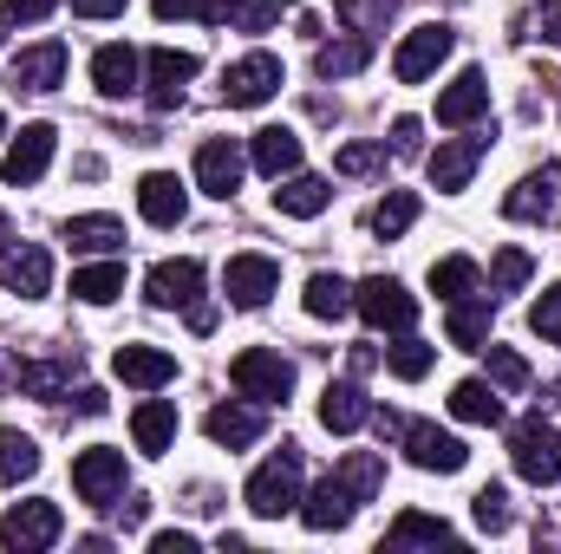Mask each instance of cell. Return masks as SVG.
<instances>
[{"instance_id": "6da1fadb", "label": "cell", "mask_w": 561, "mask_h": 554, "mask_svg": "<svg viewBox=\"0 0 561 554\" xmlns=\"http://www.w3.org/2000/svg\"><path fill=\"white\" fill-rule=\"evenodd\" d=\"M249 509L262 516V522H275V516H287V509H300V443H280L275 457L249 476Z\"/></svg>"}, {"instance_id": "7a4b0ae2", "label": "cell", "mask_w": 561, "mask_h": 554, "mask_svg": "<svg viewBox=\"0 0 561 554\" xmlns=\"http://www.w3.org/2000/svg\"><path fill=\"white\" fill-rule=\"evenodd\" d=\"M510 457H516V476H523V483H536V489L561 483V430L556 424L523 417V424L510 430Z\"/></svg>"}, {"instance_id": "3957f363", "label": "cell", "mask_w": 561, "mask_h": 554, "mask_svg": "<svg viewBox=\"0 0 561 554\" xmlns=\"http://www.w3.org/2000/svg\"><path fill=\"white\" fill-rule=\"evenodd\" d=\"M229 385H236L242 399H255V405H287V392H294V366H287L280 353H268V346H249V353H236Z\"/></svg>"}, {"instance_id": "277c9868", "label": "cell", "mask_w": 561, "mask_h": 554, "mask_svg": "<svg viewBox=\"0 0 561 554\" xmlns=\"http://www.w3.org/2000/svg\"><path fill=\"white\" fill-rule=\"evenodd\" d=\"M353 307H359V320H366L373 333H412V326H419V300H412L392 275L359 280V287H353Z\"/></svg>"}, {"instance_id": "5b68a950", "label": "cell", "mask_w": 561, "mask_h": 554, "mask_svg": "<svg viewBox=\"0 0 561 554\" xmlns=\"http://www.w3.org/2000/svg\"><path fill=\"white\" fill-rule=\"evenodd\" d=\"M450 46H457V33H450L444 20H424L419 33H405V46L392 53V79H399V85H424V79L450 59Z\"/></svg>"}, {"instance_id": "8992f818", "label": "cell", "mask_w": 561, "mask_h": 554, "mask_svg": "<svg viewBox=\"0 0 561 554\" xmlns=\"http://www.w3.org/2000/svg\"><path fill=\"white\" fill-rule=\"evenodd\" d=\"M280 92V59L275 53H249V59H236L229 72H222V105H236V112H255V105H268Z\"/></svg>"}, {"instance_id": "52a82bcc", "label": "cell", "mask_w": 561, "mask_h": 554, "mask_svg": "<svg viewBox=\"0 0 561 554\" xmlns=\"http://www.w3.org/2000/svg\"><path fill=\"white\" fill-rule=\"evenodd\" d=\"M59 529H66L59 503H13V509H7V522H0V549H13V554L53 549V542H59Z\"/></svg>"}, {"instance_id": "ba28073f", "label": "cell", "mask_w": 561, "mask_h": 554, "mask_svg": "<svg viewBox=\"0 0 561 554\" xmlns=\"http://www.w3.org/2000/svg\"><path fill=\"white\" fill-rule=\"evenodd\" d=\"M503 216H510V222H561V163L529 170V176L503 196Z\"/></svg>"}, {"instance_id": "9c48e42d", "label": "cell", "mask_w": 561, "mask_h": 554, "mask_svg": "<svg viewBox=\"0 0 561 554\" xmlns=\"http://www.w3.org/2000/svg\"><path fill=\"white\" fill-rule=\"evenodd\" d=\"M72 489H79L92 509H105V503L125 489V450H112V443L79 450V457H72Z\"/></svg>"}, {"instance_id": "30bf717a", "label": "cell", "mask_w": 561, "mask_h": 554, "mask_svg": "<svg viewBox=\"0 0 561 554\" xmlns=\"http://www.w3.org/2000/svg\"><path fill=\"white\" fill-rule=\"evenodd\" d=\"M53 150H59V131H53V125H20V138L7 143V157H0V176H7L13 189H26V183L46 176Z\"/></svg>"}, {"instance_id": "8fae6325", "label": "cell", "mask_w": 561, "mask_h": 554, "mask_svg": "<svg viewBox=\"0 0 561 554\" xmlns=\"http://www.w3.org/2000/svg\"><path fill=\"white\" fill-rule=\"evenodd\" d=\"M399 437H405V457H412L419 470H431V476H457V470L470 463L463 437H450V430H437V424H405Z\"/></svg>"}, {"instance_id": "7c38bea8", "label": "cell", "mask_w": 561, "mask_h": 554, "mask_svg": "<svg viewBox=\"0 0 561 554\" xmlns=\"http://www.w3.org/2000/svg\"><path fill=\"white\" fill-rule=\"evenodd\" d=\"M280 287V262L275 255H236L229 268H222V293L236 300V307H268V293Z\"/></svg>"}, {"instance_id": "4fadbf2b", "label": "cell", "mask_w": 561, "mask_h": 554, "mask_svg": "<svg viewBox=\"0 0 561 554\" xmlns=\"http://www.w3.org/2000/svg\"><path fill=\"white\" fill-rule=\"evenodd\" d=\"M483 150H490V138H450V143H437V150L424 157V170H431V183H437L444 196H457V189H470Z\"/></svg>"}, {"instance_id": "5bb4252c", "label": "cell", "mask_w": 561, "mask_h": 554, "mask_svg": "<svg viewBox=\"0 0 561 554\" xmlns=\"http://www.w3.org/2000/svg\"><path fill=\"white\" fill-rule=\"evenodd\" d=\"M144 293H150V307H203V262H157L150 275H144Z\"/></svg>"}, {"instance_id": "9a60e30c", "label": "cell", "mask_w": 561, "mask_h": 554, "mask_svg": "<svg viewBox=\"0 0 561 554\" xmlns=\"http://www.w3.org/2000/svg\"><path fill=\"white\" fill-rule=\"evenodd\" d=\"M242 163H249V157H242L236 138H209L203 150H196V183H203L216 203H229V196L242 189Z\"/></svg>"}, {"instance_id": "2e32d148", "label": "cell", "mask_w": 561, "mask_h": 554, "mask_svg": "<svg viewBox=\"0 0 561 554\" xmlns=\"http://www.w3.org/2000/svg\"><path fill=\"white\" fill-rule=\"evenodd\" d=\"M66 39H39V46H26L13 66H7V79H13V92H53L59 79H66Z\"/></svg>"}, {"instance_id": "e0dca14e", "label": "cell", "mask_w": 561, "mask_h": 554, "mask_svg": "<svg viewBox=\"0 0 561 554\" xmlns=\"http://www.w3.org/2000/svg\"><path fill=\"white\" fill-rule=\"evenodd\" d=\"M144 72H150V105H157V112H176V105H183V85L196 79V53L157 46V53L144 59Z\"/></svg>"}, {"instance_id": "ac0fdd59", "label": "cell", "mask_w": 561, "mask_h": 554, "mask_svg": "<svg viewBox=\"0 0 561 554\" xmlns=\"http://www.w3.org/2000/svg\"><path fill=\"white\" fill-rule=\"evenodd\" d=\"M483 112H490V79H483L477 66H463V72L437 92V125H457V131H463V125H477Z\"/></svg>"}, {"instance_id": "d6986e66", "label": "cell", "mask_w": 561, "mask_h": 554, "mask_svg": "<svg viewBox=\"0 0 561 554\" xmlns=\"http://www.w3.org/2000/svg\"><path fill=\"white\" fill-rule=\"evenodd\" d=\"M353 516H359V496H353L340 476H327V483H320V489L300 503V522H307L313 535H333V529H346Z\"/></svg>"}, {"instance_id": "ffe728a7", "label": "cell", "mask_w": 561, "mask_h": 554, "mask_svg": "<svg viewBox=\"0 0 561 554\" xmlns=\"http://www.w3.org/2000/svg\"><path fill=\"white\" fill-rule=\"evenodd\" d=\"M138 209H144V222L176 229V222L190 216V196H183V183H176L170 170H150V176L138 183Z\"/></svg>"}, {"instance_id": "44dd1931", "label": "cell", "mask_w": 561, "mask_h": 554, "mask_svg": "<svg viewBox=\"0 0 561 554\" xmlns=\"http://www.w3.org/2000/svg\"><path fill=\"white\" fill-rule=\"evenodd\" d=\"M249 163H255V170H262V176H294V170H300V138H294V131H287V125H262V131H255V138H249Z\"/></svg>"}, {"instance_id": "7402d4cb", "label": "cell", "mask_w": 561, "mask_h": 554, "mask_svg": "<svg viewBox=\"0 0 561 554\" xmlns=\"http://www.w3.org/2000/svg\"><path fill=\"white\" fill-rule=\"evenodd\" d=\"M112 366H118V379H125V385H144V392H157V385H170V379H176V359H170L163 346H118V353H112Z\"/></svg>"}, {"instance_id": "603a6c76", "label": "cell", "mask_w": 561, "mask_h": 554, "mask_svg": "<svg viewBox=\"0 0 561 554\" xmlns=\"http://www.w3.org/2000/svg\"><path fill=\"white\" fill-rule=\"evenodd\" d=\"M490 313H496V300H490V293H463V300H450V320H444L450 346L483 353V339H490Z\"/></svg>"}, {"instance_id": "cb8c5ba5", "label": "cell", "mask_w": 561, "mask_h": 554, "mask_svg": "<svg viewBox=\"0 0 561 554\" xmlns=\"http://www.w3.org/2000/svg\"><path fill=\"white\" fill-rule=\"evenodd\" d=\"M138 53H131V46H99V53H92V85H99V92H105V99H131V92H138Z\"/></svg>"}, {"instance_id": "d4e9b609", "label": "cell", "mask_w": 561, "mask_h": 554, "mask_svg": "<svg viewBox=\"0 0 561 554\" xmlns=\"http://www.w3.org/2000/svg\"><path fill=\"white\" fill-rule=\"evenodd\" d=\"M0 287L20 293V300H39V293L53 287V255H46V249H20V255H7V262H0Z\"/></svg>"}, {"instance_id": "484cf974", "label": "cell", "mask_w": 561, "mask_h": 554, "mask_svg": "<svg viewBox=\"0 0 561 554\" xmlns=\"http://www.w3.org/2000/svg\"><path fill=\"white\" fill-rule=\"evenodd\" d=\"M320 424H327L333 437H353L359 424H373L366 392H359V385H346V379H340V385H327V392H320Z\"/></svg>"}, {"instance_id": "4316f807", "label": "cell", "mask_w": 561, "mask_h": 554, "mask_svg": "<svg viewBox=\"0 0 561 554\" xmlns=\"http://www.w3.org/2000/svg\"><path fill=\"white\" fill-rule=\"evenodd\" d=\"M131 437H138L144 457H163L170 437H176V405L170 399H144L138 412H131Z\"/></svg>"}, {"instance_id": "83f0119b", "label": "cell", "mask_w": 561, "mask_h": 554, "mask_svg": "<svg viewBox=\"0 0 561 554\" xmlns=\"http://www.w3.org/2000/svg\"><path fill=\"white\" fill-rule=\"evenodd\" d=\"M327 203H333V183H327V176H300V170H294V176H280V189H275V209L280 216H300V222L320 216Z\"/></svg>"}, {"instance_id": "f1b7e54d", "label": "cell", "mask_w": 561, "mask_h": 554, "mask_svg": "<svg viewBox=\"0 0 561 554\" xmlns=\"http://www.w3.org/2000/svg\"><path fill=\"white\" fill-rule=\"evenodd\" d=\"M66 242H72L79 255H112V249L125 242V222H118V216H72V222H66Z\"/></svg>"}, {"instance_id": "f546056e", "label": "cell", "mask_w": 561, "mask_h": 554, "mask_svg": "<svg viewBox=\"0 0 561 554\" xmlns=\"http://www.w3.org/2000/svg\"><path fill=\"white\" fill-rule=\"evenodd\" d=\"M450 417H463V424H503L496 385H490V379H463V385L450 392Z\"/></svg>"}, {"instance_id": "4dcf8cb0", "label": "cell", "mask_w": 561, "mask_h": 554, "mask_svg": "<svg viewBox=\"0 0 561 554\" xmlns=\"http://www.w3.org/2000/svg\"><path fill=\"white\" fill-rule=\"evenodd\" d=\"M209 437H216L222 450H242V443L262 437V412H255V405H216V412H209Z\"/></svg>"}, {"instance_id": "1f68e13d", "label": "cell", "mask_w": 561, "mask_h": 554, "mask_svg": "<svg viewBox=\"0 0 561 554\" xmlns=\"http://www.w3.org/2000/svg\"><path fill=\"white\" fill-rule=\"evenodd\" d=\"M72 293H79L85 307H112V300L125 293V262H92V268H79V275H72Z\"/></svg>"}, {"instance_id": "d6a6232c", "label": "cell", "mask_w": 561, "mask_h": 554, "mask_svg": "<svg viewBox=\"0 0 561 554\" xmlns=\"http://www.w3.org/2000/svg\"><path fill=\"white\" fill-rule=\"evenodd\" d=\"M444 549V542H457V529L444 522V516H419V509H405L399 522H392V549Z\"/></svg>"}, {"instance_id": "836d02e7", "label": "cell", "mask_w": 561, "mask_h": 554, "mask_svg": "<svg viewBox=\"0 0 561 554\" xmlns=\"http://www.w3.org/2000/svg\"><path fill=\"white\" fill-rule=\"evenodd\" d=\"M366 59H373V39L353 33V39H340V46H320V53H313V72H320V79H353Z\"/></svg>"}, {"instance_id": "e575fe53", "label": "cell", "mask_w": 561, "mask_h": 554, "mask_svg": "<svg viewBox=\"0 0 561 554\" xmlns=\"http://www.w3.org/2000/svg\"><path fill=\"white\" fill-rule=\"evenodd\" d=\"M33 470H39V443H33L26 430H0V483L20 489Z\"/></svg>"}, {"instance_id": "d590c367", "label": "cell", "mask_w": 561, "mask_h": 554, "mask_svg": "<svg viewBox=\"0 0 561 554\" xmlns=\"http://www.w3.org/2000/svg\"><path fill=\"white\" fill-rule=\"evenodd\" d=\"M300 307L313 313V320H340L346 307H353V287L340 275H307V293H300Z\"/></svg>"}, {"instance_id": "8d00e7d4", "label": "cell", "mask_w": 561, "mask_h": 554, "mask_svg": "<svg viewBox=\"0 0 561 554\" xmlns=\"http://www.w3.org/2000/svg\"><path fill=\"white\" fill-rule=\"evenodd\" d=\"M431 293L450 307V300H463V293H477V262L470 255H444V262H431Z\"/></svg>"}, {"instance_id": "74e56055", "label": "cell", "mask_w": 561, "mask_h": 554, "mask_svg": "<svg viewBox=\"0 0 561 554\" xmlns=\"http://www.w3.org/2000/svg\"><path fill=\"white\" fill-rule=\"evenodd\" d=\"M412 222H419V196H412V189H392V196L373 209V235H386V242H399Z\"/></svg>"}, {"instance_id": "f35d334b", "label": "cell", "mask_w": 561, "mask_h": 554, "mask_svg": "<svg viewBox=\"0 0 561 554\" xmlns=\"http://www.w3.org/2000/svg\"><path fill=\"white\" fill-rule=\"evenodd\" d=\"M386 366H392V379H405V385H419L424 372L437 366V346H424V339H412V333H399V346L386 353Z\"/></svg>"}, {"instance_id": "ab89813d", "label": "cell", "mask_w": 561, "mask_h": 554, "mask_svg": "<svg viewBox=\"0 0 561 554\" xmlns=\"http://www.w3.org/2000/svg\"><path fill=\"white\" fill-rule=\"evenodd\" d=\"M280 13H287V0H222V20L236 33H262V26H275Z\"/></svg>"}, {"instance_id": "60d3db41", "label": "cell", "mask_w": 561, "mask_h": 554, "mask_svg": "<svg viewBox=\"0 0 561 554\" xmlns=\"http://www.w3.org/2000/svg\"><path fill=\"white\" fill-rule=\"evenodd\" d=\"M529 275H536V262H529L523 249H496V262H490V300L516 293V287H523Z\"/></svg>"}, {"instance_id": "b9f144b4", "label": "cell", "mask_w": 561, "mask_h": 554, "mask_svg": "<svg viewBox=\"0 0 561 554\" xmlns=\"http://www.w3.org/2000/svg\"><path fill=\"white\" fill-rule=\"evenodd\" d=\"M483 353H490V379H496L503 392H529V359H523V353L490 346V339H483Z\"/></svg>"}, {"instance_id": "7bdbcfd3", "label": "cell", "mask_w": 561, "mask_h": 554, "mask_svg": "<svg viewBox=\"0 0 561 554\" xmlns=\"http://www.w3.org/2000/svg\"><path fill=\"white\" fill-rule=\"evenodd\" d=\"M379 163H386V143H346V150L333 157V170H340V176H373Z\"/></svg>"}, {"instance_id": "ee69618b", "label": "cell", "mask_w": 561, "mask_h": 554, "mask_svg": "<svg viewBox=\"0 0 561 554\" xmlns=\"http://www.w3.org/2000/svg\"><path fill=\"white\" fill-rule=\"evenodd\" d=\"M333 13H340L353 33H373V26L392 13V0H333Z\"/></svg>"}, {"instance_id": "f6af8a7d", "label": "cell", "mask_w": 561, "mask_h": 554, "mask_svg": "<svg viewBox=\"0 0 561 554\" xmlns=\"http://www.w3.org/2000/svg\"><path fill=\"white\" fill-rule=\"evenodd\" d=\"M529 326H536V333H542L549 346H561V287H549V293H542V300L529 307Z\"/></svg>"}, {"instance_id": "bcb514c9", "label": "cell", "mask_w": 561, "mask_h": 554, "mask_svg": "<svg viewBox=\"0 0 561 554\" xmlns=\"http://www.w3.org/2000/svg\"><path fill=\"white\" fill-rule=\"evenodd\" d=\"M477 529H490V535H496V529H510V496H503L496 483H490V489H477Z\"/></svg>"}, {"instance_id": "7dc6e473", "label": "cell", "mask_w": 561, "mask_h": 554, "mask_svg": "<svg viewBox=\"0 0 561 554\" xmlns=\"http://www.w3.org/2000/svg\"><path fill=\"white\" fill-rule=\"evenodd\" d=\"M157 20H222V0H150Z\"/></svg>"}, {"instance_id": "c3c4849f", "label": "cell", "mask_w": 561, "mask_h": 554, "mask_svg": "<svg viewBox=\"0 0 561 554\" xmlns=\"http://www.w3.org/2000/svg\"><path fill=\"white\" fill-rule=\"evenodd\" d=\"M59 0H7V20H20V26H33V20H46Z\"/></svg>"}, {"instance_id": "681fc988", "label": "cell", "mask_w": 561, "mask_h": 554, "mask_svg": "<svg viewBox=\"0 0 561 554\" xmlns=\"http://www.w3.org/2000/svg\"><path fill=\"white\" fill-rule=\"evenodd\" d=\"M419 118H399V125H392V150H399V157H419Z\"/></svg>"}, {"instance_id": "f907efd6", "label": "cell", "mask_w": 561, "mask_h": 554, "mask_svg": "<svg viewBox=\"0 0 561 554\" xmlns=\"http://www.w3.org/2000/svg\"><path fill=\"white\" fill-rule=\"evenodd\" d=\"M72 13H79V20H118L125 0H72Z\"/></svg>"}, {"instance_id": "816d5d0a", "label": "cell", "mask_w": 561, "mask_h": 554, "mask_svg": "<svg viewBox=\"0 0 561 554\" xmlns=\"http://www.w3.org/2000/svg\"><path fill=\"white\" fill-rule=\"evenodd\" d=\"M150 549H157V554H190V549H196V535H183V529H163V535H150Z\"/></svg>"}, {"instance_id": "f5cc1de1", "label": "cell", "mask_w": 561, "mask_h": 554, "mask_svg": "<svg viewBox=\"0 0 561 554\" xmlns=\"http://www.w3.org/2000/svg\"><path fill=\"white\" fill-rule=\"evenodd\" d=\"M79 412L99 417V412H105V392H99V385H85V392H79Z\"/></svg>"}, {"instance_id": "db71d44e", "label": "cell", "mask_w": 561, "mask_h": 554, "mask_svg": "<svg viewBox=\"0 0 561 554\" xmlns=\"http://www.w3.org/2000/svg\"><path fill=\"white\" fill-rule=\"evenodd\" d=\"M542 39H549V46H561V13H549V26H542Z\"/></svg>"}, {"instance_id": "11a10c76", "label": "cell", "mask_w": 561, "mask_h": 554, "mask_svg": "<svg viewBox=\"0 0 561 554\" xmlns=\"http://www.w3.org/2000/svg\"><path fill=\"white\" fill-rule=\"evenodd\" d=\"M7 242H13V229H7V216H0V255H7Z\"/></svg>"}, {"instance_id": "9f6ffc18", "label": "cell", "mask_w": 561, "mask_h": 554, "mask_svg": "<svg viewBox=\"0 0 561 554\" xmlns=\"http://www.w3.org/2000/svg\"><path fill=\"white\" fill-rule=\"evenodd\" d=\"M0 138H7V118H0Z\"/></svg>"}, {"instance_id": "6f0895ef", "label": "cell", "mask_w": 561, "mask_h": 554, "mask_svg": "<svg viewBox=\"0 0 561 554\" xmlns=\"http://www.w3.org/2000/svg\"><path fill=\"white\" fill-rule=\"evenodd\" d=\"M556 399H561V385H556Z\"/></svg>"}]
</instances>
